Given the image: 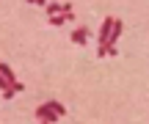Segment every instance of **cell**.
I'll return each instance as SVG.
<instances>
[{"label": "cell", "mask_w": 149, "mask_h": 124, "mask_svg": "<svg viewBox=\"0 0 149 124\" xmlns=\"http://www.w3.org/2000/svg\"><path fill=\"white\" fill-rule=\"evenodd\" d=\"M113 22H116V17H105V19H102L100 30H97V44H100V47H108V39H111Z\"/></svg>", "instance_id": "1"}, {"label": "cell", "mask_w": 149, "mask_h": 124, "mask_svg": "<svg viewBox=\"0 0 149 124\" xmlns=\"http://www.w3.org/2000/svg\"><path fill=\"white\" fill-rule=\"evenodd\" d=\"M36 119H39V121H50V124H55L61 116L53 110V105H50V102H44V105H39V108H36Z\"/></svg>", "instance_id": "2"}, {"label": "cell", "mask_w": 149, "mask_h": 124, "mask_svg": "<svg viewBox=\"0 0 149 124\" xmlns=\"http://www.w3.org/2000/svg\"><path fill=\"white\" fill-rule=\"evenodd\" d=\"M0 94H3V99H6V102H8V99H14V94H17V91H14V88L8 86V88H6V91H0Z\"/></svg>", "instance_id": "8"}, {"label": "cell", "mask_w": 149, "mask_h": 124, "mask_svg": "<svg viewBox=\"0 0 149 124\" xmlns=\"http://www.w3.org/2000/svg\"><path fill=\"white\" fill-rule=\"evenodd\" d=\"M88 36H91L88 28H74V30H72V42L74 44H86V42H88Z\"/></svg>", "instance_id": "3"}, {"label": "cell", "mask_w": 149, "mask_h": 124, "mask_svg": "<svg viewBox=\"0 0 149 124\" xmlns=\"http://www.w3.org/2000/svg\"><path fill=\"white\" fill-rule=\"evenodd\" d=\"M0 75H3V77H6V80H8V83H14V80H17L14 69H11V66L6 64V61H0Z\"/></svg>", "instance_id": "5"}, {"label": "cell", "mask_w": 149, "mask_h": 124, "mask_svg": "<svg viewBox=\"0 0 149 124\" xmlns=\"http://www.w3.org/2000/svg\"><path fill=\"white\" fill-rule=\"evenodd\" d=\"M11 88H14V91H17V94H19V91H25V86H22V83H19V80H14V83H11Z\"/></svg>", "instance_id": "9"}, {"label": "cell", "mask_w": 149, "mask_h": 124, "mask_svg": "<svg viewBox=\"0 0 149 124\" xmlns=\"http://www.w3.org/2000/svg\"><path fill=\"white\" fill-rule=\"evenodd\" d=\"M44 11H47V19H50V17H55V14H64V3H55V0H53V3L44 6Z\"/></svg>", "instance_id": "4"}, {"label": "cell", "mask_w": 149, "mask_h": 124, "mask_svg": "<svg viewBox=\"0 0 149 124\" xmlns=\"http://www.w3.org/2000/svg\"><path fill=\"white\" fill-rule=\"evenodd\" d=\"M39 124H50V121H39Z\"/></svg>", "instance_id": "12"}, {"label": "cell", "mask_w": 149, "mask_h": 124, "mask_svg": "<svg viewBox=\"0 0 149 124\" xmlns=\"http://www.w3.org/2000/svg\"><path fill=\"white\" fill-rule=\"evenodd\" d=\"M50 105H53V110H55L58 116H66V108H64V105L58 102V99H50Z\"/></svg>", "instance_id": "6"}, {"label": "cell", "mask_w": 149, "mask_h": 124, "mask_svg": "<svg viewBox=\"0 0 149 124\" xmlns=\"http://www.w3.org/2000/svg\"><path fill=\"white\" fill-rule=\"evenodd\" d=\"M47 22H50V25H55V28H61V25H64L66 19H64V14H55V17H50Z\"/></svg>", "instance_id": "7"}, {"label": "cell", "mask_w": 149, "mask_h": 124, "mask_svg": "<svg viewBox=\"0 0 149 124\" xmlns=\"http://www.w3.org/2000/svg\"><path fill=\"white\" fill-rule=\"evenodd\" d=\"M28 3H36V6H47L50 0H28Z\"/></svg>", "instance_id": "11"}, {"label": "cell", "mask_w": 149, "mask_h": 124, "mask_svg": "<svg viewBox=\"0 0 149 124\" xmlns=\"http://www.w3.org/2000/svg\"><path fill=\"white\" fill-rule=\"evenodd\" d=\"M8 86H11V83H8V80H6V77H3V75H0V91H6V88H8Z\"/></svg>", "instance_id": "10"}]
</instances>
